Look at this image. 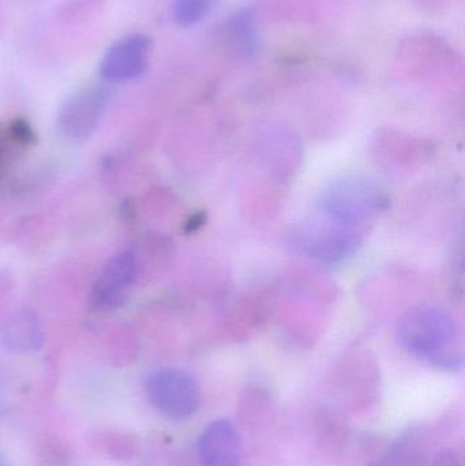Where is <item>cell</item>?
<instances>
[{
  "label": "cell",
  "instance_id": "1",
  "mask_svg": "<svg viewBox=\"0 0 465 466\" xmlns=\"http://www.w3.org/2000/svg\"><path fill=\"white\" fill-rule=\"evenodd\" d=\"M398 339L409 355L436 369L458 371L463 367V334L455 318L442 309H409L399 322Z\"/></svg>",
  "mask_w": 465,
  "mask_h": 466
},
{
  "label": "cell",
  "instance_id": "2",
  "mask_svg": "<svg viewBox=\"0 0 465 466\" xmlns=\"http://www.w3.org/2000/svg\"><path fill=\"white\" fill-rule=\"evenodd\" d=\"M389 207V197L384 188L368 177L347 175L330 182L318 199L322 218L341 224L358 227L376 218Z\"/></svg>",
  "mask_w": 465,
  "mask_h": 466
},
{
  "label": "cell",
  "instance_id": "3",
  "mask_svg": "<svg viewBox=\"0 0 465 466\" xmlns=\"http://www.w3.org/2000/svg\"><path fill=\"white\" fill-rule=\"evenodd\" d=\"M295 246L325 265H336L351 258L362 244V232L328 218L308 221L292 235Z\"/></svg>",
  "mask_w": 465,
  "mask_h": 466
},
{
  "label": "cell",
  "instance_id": "4",
  "mask_svg": "<svg viewBox=\"0 0 465 466\" xmlns=\"http://www.w3.org/2000/svg\"><path fill=\"white\" fill-rule=\"evenodd\" d=\"M147 400L156 410L172 419L186 420L198 410L201 388L193 375L179 369H160L147 377Z\"/></svg>",
  "mask_w": 465,
  "mask_h": 466
},
{
  "label": "cell",
  "instance_id": "5",
  "mask_svg": "<svg viewBox=\"0 0 465 466\" xmlns=\"http://www.w3.org/2000/svg\"><path fill=\"white\" fill-rule=\"evenodd\" d=\"M109 98L111 93L100 85L76 90L70 97L66 98L57 112V130L68 141H86L100 125Z\"/></svg>",
  "mask_w": 465,
  "mask_h": 466
},
{
  "label": "cell",
  "instance_id": "6",
  "mask_svg": "<svg viewBox=\"0 0 465 466\" xmlns=\"http://www.w3.org/2000/svg\"><path fill=\"white\" fill-rule=\"evenodd\" d=\"M138 271L133 249L126 248L109 258L90 293L92 304L100 311H114L123 306Z\"/></svg>",
  "mask_w": 465,
  "mask_h": 466
},
{
  "label": "cell",
  "instance_id": "7",
  "mask_svg": "<svg viewBox=\"0 0 465 466\" xmlns=\"http://www.w3.org/2000/svg\"><path fill=\"white\" fill-rule=\"evenodd\" d=\"M150 38L130 35L120 38L104 54L98 67L101 78L109 84H122L138 78L149 65Z\"/></svg>",
  "mask_w": 465,
  "mask_h": 466
},
{
  "label": "cell",
  "instance_id": "8",
  "mask_svg": "<svg viewBox=\"0 0 465 466\" xmlns=\"http://www.w3.org/2000/svg\"><path fill=\"white\" fill-rule=\"evenodd\" d=\"M198 453L204 466H239L242 443L234 424L227 419L207 424L199 437Z\"/></svg>",
  "mask_w": 465,
  "mask_h": 466
},
{
  "label": "cell",
  "instance_id": "9",
  "mask_svg": "<svg viewBox=\"0 0 465 466\" xmlns=\"http://www.w3.org/2000/svg\"><path fill=\"white\" fill-rule=\"evenodd\" d=\"M0 342L8 352L29 355L44 345V329L40 318L29 309L11 312L0 326Z\"/></svg>",
  "mask_w": 465,
  "mask_h": 466
},
{
  "label": "cell",
  "instance_id": "10",
  "mask_svg": "<svg viewBox=\"0 0 465 466\" xmlns=\"http://www.w3.org/2000/svg\"><path fill=\"white\" fill-rule=\"evenodd\" d=\"M217 0H174L175 21L183 27L193 26L205 18Z\"/></svg>",
  "mask_w": 465,
  "mask_h": 466
},
{
  "label": "cell",
  "instance_id": "11",
  "mask_svg": "<svg viewBox=\"0 0 465 466\" xmlns=\"http://www.w3.org/2000/svg\"><path fill=\"white\" fill-rule=\"evenodd\" d=\"M232 32L246 52H250V54L256 52L257 44H258L257 43V33L254 29L253 19L248 11H240L232 19Z\"/></svg>",
  "mask_w": 465,
  "mask_h": 466
},
{
  "label": "cell",
  "instance_id": "12",
  "mask_svg": "<svg viewBox=\"0 0 465 466\" xmlns=\"http://www.w3.org/2000/svg\"><path fill=\"white\" fill-rule=\"evenodd\" d=\"M133 448V443L127 441V437L120 434H106L101 442V449H104V451L112 459H127Z\"/></svg>",
  "mask_w": 465,
  "mask_h": 466
},
{
  "label": "cell",
  "instance_id": "13",
  "mask_svg": "<svg viewBox=\"0 0 465 466\" xmlns=\"http://www.w3.org/2000/svg\"><path fill=\"white\" fill-rule=\"evenodd\" d=\"M430 466H463L460 457L453 451H442L437 454Z\"/></svg>",
  "mask_w": 465,
  "mask_h": 466
},
{
  "label": "cell",
  "instance_id": "14",
  "mask_svg": "<svg viewBox=\"0 0 465 466\" xmlns=\"http://www.w3.org/2000/svg\"><path fill=\"white\" fill-rule=\"evenodd\" d=\"M8 410V396L5 389L3 388L2 383H0V416L5 415V410Z\"/></svg>",
  "mask_w": 465,
  "mask_h": 466
},
{
  "label": "cell",
  "instance_id": "15",
  "mask_svg": "<svg viewBox=\"0 0 465 466\" xmlns=\"http://www.w3.org/2000/svg\"><path fill=\"white\" fill-rule=\"evenodd\" d=\"M0 466H7L5 465V457L2 456V453H0Z\"/></svg>",
  "mask_w": 465,
  "mask_h": 466
}]
</instances>
